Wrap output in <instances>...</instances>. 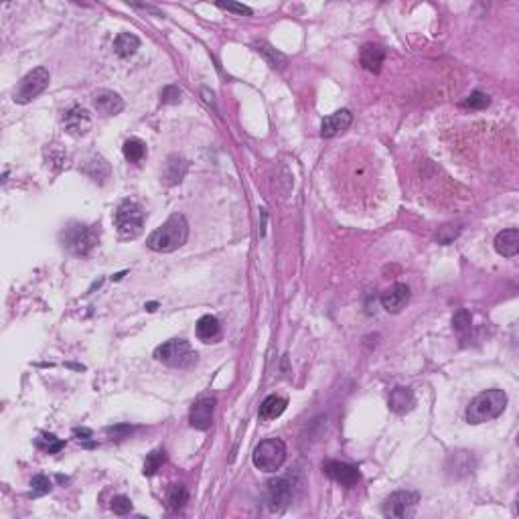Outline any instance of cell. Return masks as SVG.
Instances as JSON below:
<instances>
[{
  "mask_svg": "<svg viewBox=\"0 0 519 519\" xmlns=\"http://www.w3.org/2000/svg\"><path fill=\"white\" fill-rule=\"evenodd\" d=\"M187 238H189V223H187L185 215L173 213L160 227H156L155 231L149 236L147 246L153 252L168 254V252H175L181 246H185Z\"/></svg>",
  "mask_w": 519,
  "mask_h": 519,
  "instance_id": "1",
  "label": "cell"
},
{
  "mask_svg": "<svg viewBox=\"0 0 519 519\" xmlns=\"http://www.w3.org/2000/svg\"><path fill=\"white\" fill-rule=\"evenodd\" d=\"M138 47H140V39L132 33H120L114 41V51L122 59L132 57L134 53L138 51Z\"/></svg>",
  "mask_w": 519,
  "mask_h": 519,
  "instance_id": "23",
  "label": "cell"
},
{
  "mask_svg": "<svg viewBox=\"0 0 519 519\" xmlns=\"http://www.w3.org/2000/svg\"><path fill=\"white\" fill-rule=\"evenodd\" d=\"M155 359L168 367L189 369L197 364V351L185 339H170L155 349Z\"/></svg>",
  "mask_w": 519,
  "mask_h": 519,
  "instance_id": "3",
  "label": "cell"
},
{
  "mask_svg": "<svg viewBox=\"0 0 519 519\" xmlns=\"http://www.w3.org/2000/svg\"><path fill=\"white\" fill-rule=\"evenodd\" d=\"M105 432L110 434V436H114V438H126L130 432H132V426H128V424H120V426H110V428H105Z\"/></svg>",
  "mask_w": 519,
  "mask_h": 519,
  "instance_id": "36",
  "label": "cell"
},
{
  "mask_svg": "<svg viewBox=\"0 0 519 519\" xmlns=\"http://www.w3.org/2000/svg\"><path fill=\"white\" fill-rule=\"evenodd\" d=\"M408 303H410V288L402 282H396L381 292V307L388 312H400Z\"/></svg>",
  "mask_w": 519,
  "mask_h": 519,
  "instance_id": "13",
  "label": "cell"
},
{
  "mask_svg": "<svg viewBox=\"0 0 519 519\" xmlns=\"http://www.w3.org/2000/svg\"><path fill=\"white\" fill-rule=\"evenodd\" d=\"M266 497H268V505L272 511H282L284 507H288L290 499H292V483L284 477L272 479L266 485Z\"/></svg>",
  "mask_w": 519,
  "mask_h": 519,
  "instance_id": "9",
  "label": "cell"
},
{
  "mask_svg": "<svg viewBox=\"0 0 519 519\" xmlns=\"http://www.w3.org/2000/svg\"><path fill=\"white\" fill-rule=\"evenodd\" d=\"M112 511L116 514V516H126V514H130L132 511V501L126 497V495H116L114 499H112Z\"/></svg>",
  "mask_w": 519,
  "mask_h": 519,
  "instance_id": "32",
  "label": "cell"
},
{
  "mask_svg": "<svg viewBox=\"0 0 519 519\" xmlns=\"http://www.w3.org/2000/svg\"><path fill=\"white\" fill-rule=\"evenodd\" d=\"M420 503V495L414 491H396L392 493L383 503V516L385 518L406 519L412 518Z\"/></svg>",
  "mask_w": 519,
  "mask_h": 519,
  "instance_id": "8",
  "label": "cell"
},
{
  "mask_svg": "<svg viewBox=\"0 0 519 519\" xmlns=\"http://www.w3.org/2000/svg\"><path fill=\"white\" fill-rule=\"evenodd\" d=\"M256 49H258V53H262L264 55V59L270 63V67H284L286 65V57L282 55V53H278L276 49H272L268 43H264V41H260V43H256Z\"/></svg>",
  "mask_w": 519,
  "mask_h": 519,
  "instance_id": "26",
  "label": "cell"
},
{
  "mask_svg": "<svg viewBox=\"0 0 519 519\" xmlns=\"http://www.w3.org/2000/svg\"><path fill=\"white\" fill-rule=\"evenodd\" d=\"M35 444H37V448H41L43 453H49V455H57L61 448H65V440H59L53 434H41Z\"/></svg>",
  "mask_w": 519,
  "mask_h": 519,
  "instance_id": "27",
  "label": "cell"
},
{
  "mask_svg": "<svg viewBox=\"0 0 519 519\" xmlns=\"http://www.w3.org/2000/svg\"><path fill=\"white\" fill-rule=\"evenodd\" d=\"M322 470L327 477H331L335 483H339L343 487H355L362 481V472L357 470V467L343 463V461H327L322 465Z\"/></svg>",
  "mask_w": 519,
  "mask_h": 519,
  "instance_id": "10",
  "label": "cell"
},
{
  "mask_svg": "<svg viewBox=\"0 0 519 519\" xmlns=\"http://www.w3.org/2000/svg\"><path fill=\"white\" fill-rule=\"evenodd\" d=\"M187 173V160L183 156L179 155H170L164 162V168H162V179L166 185H177L183 181Z\"/></svg>",
  "mask_w": 519,
  "mask_h": 519,
  "instance_id": "19",
  "label": "cell"
},
{
  "mask_svg": "<svg viewBox=\"0 0 519 519\" xmlns=\"http://www.w3.org/2000/svg\"><path fill=\"white\" fill-rule=\"evenodd\" d=\"M219 8L223 10H229V12H238V14H252V8L246 6V4H238V2H217Z\"/></svg>",
  "mask_w": 519,
  "mask_h": 519,
  "instance_id": "35",
  "label": "cell"
},
{
  "mask_svg": "<svg viewBox=\"0 0 519 519\" xmlns=\"http://www.w3.org/2000/svg\"><path fill=\"white\" fill-rule=\"evenodd\" d=\"M491 104V98L487 96V94H483V92H472L468 98L463 100V107H467V110H483V107H487V105Z\"/></svg>",
  "mask_w": 519,
  "mask_h": 519,
  "instance_id": "30",
  "label": "cell"
},
{
  "mask_svg": "<svg viewBox=\"0 0 519 519\" xmlns=\"http://www.w3.org/2000/svg\"><path fill=\"white\" fill-rule=\"evenodd\" d=\"M195 333H197V339H201L203 343H211V341H215L219 337L221 325H219V320L213 314H205V316H201L197 320Z\"/></svg>",
  "mask_w": 519,
  "mask_h": 519,
  "instance_id": "20",
  "label": "cell"
},
{
  "mask_svg": "<svg viewBox=\"0 0 519 519\" xmlns=\"http://www.w3.org/2000/svg\"><path fill=\"white\" fill-rule=\"evenodd\" d=\"M254 467L264 472H276L286 461V444L280 438L262 440L254 451Z\"/></svg>",
  "mask_w": 519,
  "mask_h": 519,
  "instance_id": "6",
  "label": "cell"
},
{
  "mask_svg": "<svg viewBox=\"0 0 519 519\" xmlns=\"http://www.w3.org/2000/svg\"><path fill=\"white\" fill-rule=\"evenodd\" d=\"M213 412H215V398H201L191 406L189 412V424L195 430H209L213 424Z\"/></svg>",
  "mask_w": 519,
  "mask_h": 519,
  "instance_id": "12",
  "label": "cell"
},
{
  "mask_svg": "<svg viewBox=\"0 0 519 519\" xmlns=\"http://www.w3.org/2000/svg\"><path fill=\"white\" fill-rule=\"evenodd\" d=\"M122 153H124V158H126L128 162L138 164V162L147 156V144H144L140 138H128V140L124 142Z\"/></svg>",
  "mask_w": 519,
  "mask_h": 519,
  "instance_id": "25",
  "label": "cell"
},
{
  "mask_svg": "<svg viewBox=\"0 0 519 519\" xmlns=\"http://www.w3.org/2000/svg\"><path fill=\"white\" fill-rule=\"evenodd\" d=\"M286 406H288V400L286 398H282V396H268L264 402H262V406H260V418L262 420H276L278 416H282V412L286 410Z\"/></svg>",
  "mask_w": 519,
  "mask_h": 519,
  "instance_id": "22",
  "label": "cell"
},
{
  "mask_svg": "<svg viewBox=\"0 0 519 519\" xmlns=\"http://www.w3.org/2000/svg\"><path fill=\"white\" fill-rule=\"evenodd\" d=\"M453 329H455L461 337H465L468 331H470V312H468L467 309H461V311L453 316Z\"/></svg>",
  "mask_w": 519,
  "mask_h": 519,
  "instance_id": "29",
  "label": "cell"
},
{
  "mask_svg": "<svg viewBox=\"0 0 519 519\" xmlns=\"http://www.w3.org/2000/svg\"><path fill=\"white\" fill-rule=\"evenodd\" d=\"M31 487H33V493H35V495H45V493L51 491L53 485L45 474H37V477H33Z\"/></svg>",
  "mask_w": 519,
  "mask_h": 519,
  "instance_id": "33",
  "label": "cell"
},
{
  "mask_svg": "<svg viewBox=\"0 0 519 519\" xmlns=\"http://www.w3.org/2000/svg\"><path fill=\"white\" fill-rule=\"evenodd\" d=\"M353 122V114L349 110H337L331 116H327L320 124V136L322 138H333L341 132H345Z\"/></svg>",
  "mask_w": 519,
  "mask_h": 519,
  "instance_id": "14",
  "label": "cell"
},
{
  "mask_svg": "<svg viewBox=\"0 0 519 519\" xmlns=\"http://www.w3.org/2000/svg\"><path fill=\"white\" fill-rule=\"evenodd\" d=\"M160 100L162 104H177L181 100V90L177 86H166L160 92Z\"/></svg>",
  "mask_w": 519,
  "mask_h": 519,
  "instance_id": "34",
  "label": "cell"
},
{
  "mask_svg": "<svg viewBox=\"0 0 519 519\" xmlns=\"http://www.w3.org/2000/svg\"><path fill=\"white\" fill-rule=\"evenodd\" d=\"M495 250L497 254L505 256V258H514L519 252V231L516 227L503 229L501 233H497L495 238Z\"/></svg>",
  "mask_w": 519,
  "mask_h": 519,
  "instance_id": "17",
  "label": "cell"
},
{
  "mask_svg": "<svg viewBox=\"0 0 519 519\" xmlns=\"http://www.w3.org/2000/svg\"><path fill=\"white\" fill-rule=\"evenodd\" d=\"M359 61L364 65L367 71L371 73H379L381 71V65L385 61V49L381 45H375V43H367L364 45V49L359 53Z\"/></svg>",
  "mask_w": 519,
  "mask_h": 519,
  "instance_id": "18",
  "label": "cell"
},
{
  "mask_svg": "<svg viewBox=\"0 0 519 519\" xmlns=\"http://www.w3.org/2000/svg\"><path fill=\"white\" fill-rule=\"evenodd\" d=\"M416 398L414 392L410 388H394L390 392V398H388V406L394 414H406L414 408Z\"/></svg>",
  "mask_w": 519,
  "mask_h": 519,
  "instance_id": "16",
  "label": "cell"
},
{
  "mask_svg": "<svg viewBox=\"0 0 519 519\" xmlns=\"http://www.w3.org/2000/svg\"><path fill=\"white\" fill-rule=\"evenodd\" d=\"M164 461H166L164 451H162V448H156L151 455H147V463H144V470H142V472H144L147 477H153L156 470L164 465Z\"/></svg>",
  "mask_w": 519,
  "mask_h": 519,
  "instance_id": "28",
  "label": "cell"
},
{
  "mask_svg": "<svg viewBox=\"0 0 519 519\" xmlns=\"http://www.w3.org/2000/svg\"><path fill=\"white\" fill-rule=\"evenodd\" d=\"M459 233H461V229L457 225H442L436 231V242L442 244V246H448V244H453L459 238Z\"/></svg>",
  "mask_w": 519,
  "mask_h": 519,
  "instance_id": "31",
  "label": "cell"
},
{
  "mask_svg": "<svg viewBox=\"0 0 519 519\" xmlns=\"http://www.w3.org/2000/svg\"><path fill=\"white\" fill-rule=\"evenodd\" d=\"M81 170H84L92 181H96V183H100V185H104L105 179L110 177V164L105 162L102 156H92V158H88L86 164L81 166Z\"/></svg>",
  "mask_w": 519,
  "mask_h": 519,
  "instance_id": "21",
  "label": "cell"
},
{
  "mask_svg": "<svg viewBox=\"0 0 519 519\" xmlns=\"http://www.w3.org/2000/svg\"><path fill=\"white\" fill-rule=\"evenodd\" d=\"M63 128L67 130V134L81 138L92 130V118L88 114V110H84L81 105H73L71 110L65 112L63 116Z\"/></svg>",
  "mask_w": 519,
  "mask_h": 519,
  "instance_id": "11",
  "label": "cell"
},
{
  "mask_svg": "<svg viewBox=\"0 0 519 519\" xmlns=\"http://www.w3.org/2000/svg\"><path fill=\"white\" fill-rule=\"evenodd\" d=\"M92 102H94L96 112H98L100 116H105V118H107V116H116V114H120V112L124 110L122 98H120L116 92H112V90H98V92L94 94Z\"/></svg>",
  "mask_w": 519,
  "mask_h": 519,
  "instance_id": "15",
  "label": "cell"
},
{
  "mask_svg": "<svg viewBox=\"0 0 519 519\" xmlns=\"http://www.w3.org/2000/svg\"><path fill=\"white\" fill-rule=\"evenodd\" d=\"M49 81H51L49 71L45 67H37V69L29 71L21 79L18 88L14 90V98L12 100L16 104H29V102H33L37 96H41L49 88Z\"/></svg>",
  "mask_w": 519,
  "mask_h": 519,
  "instance_id": "7",
  "label": "cell"
},
{
  "mask_svg": "<svg viewBox=\"0 0 519 519\" xmlns=\"http://www.w3.org/2000/svg\"><path fill=\"white\" fill-rule=\"evenodd\" d=\"M187 501H189V491H187V487L183 483H175V485L168 487V491H166V505H168V509L179 511V509L185 507Z\"/></svg>",
  "mask_w": 519,
  "mask_h": 519,
  "instance_id": "24",
  "label": "cell"
},
{
  "mask_svg": "<svg viewBox=\"0 0 519 519\" xmlns=\"http://www.w3.org/2000/svg\"><path fill=\"white\" fill-rule=\"evenodd\" d=\"M507 408V394L503 390H487L481 392L477 398L470 400L467 408L468 424H483L491 422L505 412Z\"/></svg>",
  "mask_w": 519,
  "mask_h": 519,
  "instance_id": "2",
  "label": "cell"
},
{
  "mask_svg": "<svg viewBox=\"0 0 519 519\" xmlns=\"http://www.w3.org/2000/svg\"><path fill=\"white\" fill-rule=\"evenodd\" d=\"M114 225L124 240H134L144 227V209L134 201H122L114 211Z\"/></svg>",
  "mask_w": 519,
  "mask_h": 519,
  "instance_id": "4",
  "label": "cell"
},
{
  "mask_svg": "<svg viewBox=\"0 0 519 519\" xmlns=\"http://www.w3.org/2000/svg\"><path fill=\"white\" fill-rule=\"evenodd\" d=\"M65 248L75 256H90L94 248L100 244V231L96 225H69L63 233Z\"/></svg>",
  "mask_w": 519,
  "mask_h": 519,
  "instance_id": "5",
  "label": "cell"
}]
</instances>
